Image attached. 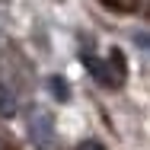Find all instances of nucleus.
Returning <instances> with one entry per match:
<instances>
[{
    "label": "nucleus",
    "instance_id": "f257e3e1",
    "mask_svg": "<svg viewBox=\"0 0 150 150\" xmlns=\"http://www.w3.org/2000/svg\"><path fill=\"white\" fill-rule=\"evenodd\" d=\"M29 134H32V141H35V147H38V150H54L58 134H54V125H51L48 115H32Z\"/></svg>",
    "mask_w": 150,
    "mask_h": 150
},
{
    "label": "nucleus",
    "instance_id": "39448f33",
    "mask_svg": "<svg viewBox=\"0 0 150 150\" xmlns=\"http://www.w3.org/2000/svg\"><path fill=\"white\" fill-rule=\"evenodd\" d=\"M77 150H105V147H102L99 141H83V144H80Z\"/></svg>",
    "mask_w": 150,
    "mask_h": 150
},
{
    "label": "nucleus",
    "instance_id": "7ed1b4c3",
    "mask_svg": "<svg viewBox=\"0 0 150 150\" xmlns=\"http://www.w3.org/2000/svg\"><path fill=\"white\" fill-rule=\"evenodd\" d=\"M13 109H16V102H13V93H6L0 86V115H13Z\"/></svg>",
    "mask_w": 150,
    "mask_h": 150
},
{
    "label": "nucleus",
    "instance_id": "f03ea898",
    "mask_svg": "<svg viewBox=\"0 0 150 150\" xmlns=\"http://www.w3.org/2000/svg\"><path fill=\"white\" fill-rule=\"evenodd\" d=\"M109 67H112V74H115V80H118V86H121L125 83V54H121L118 48L109 51Z\"/></svg>",
    "mask_w": 150,
    "mask_h": 150
},
{
    "label": "nucleus",
    "instance_id": "20e7f679",
    "mask_svg": "<svg viewBox=\"0 0 150 150\" xmlns=\"http://www.w3.org/2000/svg\"><path fill=\"white\" fill-rule=\"evenodd\" d=\"M48 83H51V90H54V96H58L61 102H64V99H67V96H70V90H67V83H64V80H61V77H51V80H48Z\"/></svg>",
    "mask_w": 150,
    "mask_h": 150
}]
</instances>
